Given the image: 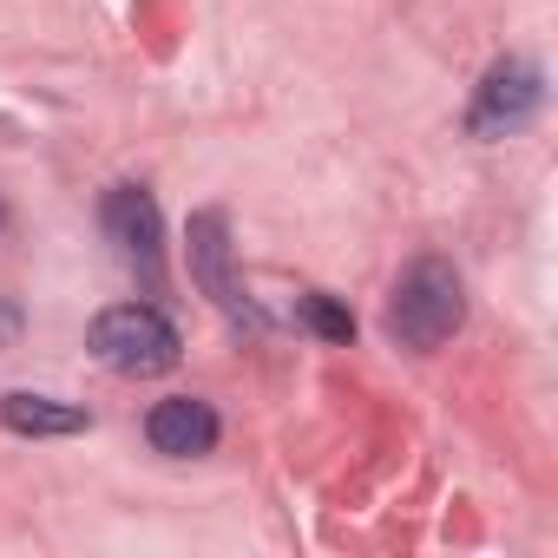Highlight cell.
Wrapping results in <instances>:
<instances>
[{
    "instance_id": "obj_1",
    "label": "cell",
    "mask_w": 558,
    "mask_h": 558,
    "mask_svg": "<svg viewBox=\"0 0 558 558\" xmlns=\"http://www.w3.org/2000/svg\"><path fill=\"white\" fill-rule=\"evenodd\" d=\"M466 323V290H460V276L440 263V256H421L401 283H395V296H388V336L401 342V349H440L453 329Z\"/></svg>"
},
{
    "instance_id": "obj_2",
    "label": "cell",
    "mask_w": 558,
    "mask_h": 558,
    "mask_svg": "<svg viewBox=\"0 0 558 558\" xmlns=\"http://www.w3.org/2000/svg\"><path fill=\"white\" fill-rule=\"evenodd\" d=\"M93 355H99L112 375L145 381V375H171L178 355H184V342H178V329H171L165 310H151V303H119V310H106V316L93 323Z\"/></svg>"
},
{
    "instance_id": "obj_3",
    "label": "cell",
    "mask_w": 558,
    "mask_h": 558,
    "mask_svg": "<svg viewBox=\"0 0 558 558\" xmlns=\"http://www.w3.org/2000/svg\"><path fill=\"white\" fill-rule=\"evenodd\" d=\"M99 223H106V243L119 250V263L138 269L158 290L165 283V217H158L151 191L145 184H112L106 204H99Z\"/></svg>"
},
{
    "instance_id": "obj_4",
    "label": "cell",
    "mask_w": 558,
    "mask_h": 558,
    "mask_svg": "<svg viewBox=\"0 0 558 558\" xmlns=\"http://www.w3.org/2000/svg\"><path fill=\"white\" fill-rule=\"evenodd\" d=\"M191 283H197L236 329H263L250 290L236 283V269H230V223H223V210H197V217H191Z\"/></svg>"
},
{
    "instance_id": "obj_5",
    "label": "cell",
    "mask_w": 558,
    "mask_h": 558,
    "mask_svg": "<svg viewBox=\"0 0 558 558\" xmlns=\"http://www.w3.org/2000/svg\"><path fill=\"white\" fill-rule=\"evenodd\" d=\"M538 106H545V80H538V66H532V60H499V66L480 80L466 125H473V138H506V132L532 125Z\"/></svg>"
},
{
    "instance_id": "obj_6",
    "label": "cell",
    "mask_w": 558,
    "mask_h": 558,
    "mask_svg": "<svg viewBox=\"0 0 558 558\" xmlns=\"http://www.w3.org/2000/svg\"><path fill=\"white\" fill-rule=\"evenodd\" d=\"M145 440H151L165 460H197V453L217 447V414H210V401H197V395H171V401H158V408L145 414Z\"/></svg>"
},
{
    "instance_id": "obj_7",
    "label": "cell",
    "mask_w": 558,
    "mask_h": 558,
    "mask_svg": "<svg viewBox=\"0 0 558 558\" xmlns=\"http://www.w3.org/2000/svg\"><path fill=\"white\" fill-rule=\"evenodd\" d=\"M0 421L14 434H86L93 414L73 408V401H53V395H8L0 401Z\"/></svg>"
},
{
    "instance_id": "obj_8",
    "label": "cell",
    "mask_w": 558,
    "mask_h": 558,
    "mask_svg": "<svg viewBox=\"0 0 558 558\" xmlns=\"http://www.w3.org/2000/svg\"><path fill=\"white\" fill-rule=\"evenodd\" d=\"M303 323H310L316 336H329V342H349V336H355V316H349L336 296H323V290L303 296Z\"/></svg>"
},
{
    "instance_id": "obj_9",
    "label": "cell",
    "mask_w": 558,
    "mask_h": 558,
    "mask_svg": "<svg viewBox=\"0 0 558 558\" xmlns=\"http://www.w3.org/2000/svg\"><path fill=\"white\" fill-rule=\"evenodd\" d=\"M14 336H21V310L0 296V349H14Z\"/></svg>"
},
{
    "instance_id": "obj_10",
    "label": "cell",
    "mask_w": 558,
    "mask_h": 558,
    "mask_svg": "<svg viewBox=\"0 0 558 558\" xmlns=\"http://www.w3.org/2000/svg\"><path fill=\"white\" fill-rule=\"evenodd\" d=\"M0 223H8V210H0Z\"/></svg>"
}]
</instances>
